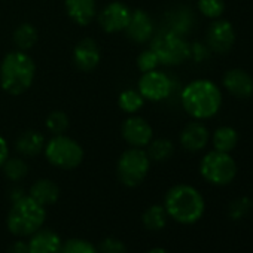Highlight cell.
<instances>
[{
  "label": "cell",
  "instance_id": "38",
  "mask_svg": "<svg viewBox=\"0 0 253 253\" xmlns=\"http://www.w3.org/2000/svg\"><path fill=\"white\" fill-rule=\"evenodd\" d=\"M148 253H169L166 249H161V247H155V249H152V250H149Z\"/></svg>",
  "mask_w": 253,
  "mask_h": 253
},
{
  "label": "cell",
  "instance_id": "30",
  "mask_svg": "<svg viewBox=\"0 0 253 253\" xmlns=\"http://www.w3.org/2000/svg\"><path fill=\"white\" fill-rule=\"evenodd\" d=\"M60 253H98V250L92 243H89L86 240L70 238L63 243Z\"/></svg>",
  "mask_w": 253,
  "mask_h": 253
},
{
  "label": "cell",
  "instance_id": "25",
  "mask_svg": "<svg viewBox=\"0 0 253 253\" xmlns=\"http://www.w3.org/2000/svg\"><path fill=\"white\" fill-rule=\"evenodd\" d=\"M146 152L151 158V161L163 163L173 157L174 154V145L169 139H152L151 143L146 146Z\"/></svg>",
  "mask_w": 253,
  "mask_h": 253
},
{
  "label": "cell",
  "instance_id": "4",
  "mask_svg": "<svg viewBox=\"0 0 253 253\" xmlns=\"http://www.w3.org/2000/svg\"><path fill=\"white\" fill-rule=\"evenodd\" d=\"M45 220V206L39 204L30 195H23L21 198L12 201V206L6 217V225L11 234L24 238L39 231L43 226Z\"/></svg>",
  "mask_w": 253,
  "mask_h": 253
},
{
  "label": "cell",
  "instance_id": "14",
  "mask_svg": "<svg viewBox=\"0 0 253 253\" xmlns=\"http://www.w3.org/2000/svg\"><path fill=\"white\" fill-rule=\"evenodd\" d=\"M100 60H101L100 46L94 39L85 38L76 43L73 49V63L79 70L85 73L92 72L100 64Z\"/></svg>",
  "mask_w": 253,
  "mask_h": 253
},
{
  "label": "cell",
  "instance_id": "27",
  "mask_svg": "<svg viewBox=\"0 0 253 253\" xmlns=\"http://www.w3.org/2000/svg\"><path fill=\"white\" fill-rule=\"evenodd\" d=\"M5 176L11 182H20L23 180L29 173V166L24 158L21 157H8V160L2 166Z\"/></svg>",
  "mask_w": 253,
  "mask_h": 253
},
{
  "label": "cell",
  "instance_id": "13",
  "mask_svg": "<svg viewBox=\"0 0 253 253\" xmlns=\"http://www.w3.org/2000/svg\"><path fill=\"white\" fill-rule=\"evenodd\" d=\"M124 32L131 42L142 45V43L151 42L152 36L155 35V24L146 11L136 9L133 11L130 23Z\"/></svg>",
  "mask_w": 253,
  "mask_h": 253
},
{
  "label": "cell",
  "instance_id": "29",
  "mask_svg": "<svg viewBox=\"0 0 253 253\" xmlns=\"http://www.w3.org/2000/svg\"><path fill=\"white\" fill-rule=\"evenodd\" d=\"M198 11L206 18L217 20L225 11V2L223 0H198Z\"/></svg>",
  "mask_w": 253,
  "mask_h": 253
},
{
  "label": "cell",
  "instance_id": "28",
  "mask_svg": "<svg viewBox=\"0 0 253 253\" xmlns=\"http://www.w3.org/2000/svg\"><path fill=\"white\" fill-rule=\"evenodd\" d=\"M69 125L70 119L63 110H54L45 119V126L51 136L66 134V131L69 130Z\"/></svg>",
  "mask_w": 253,
  "mask_h": 253
},
{
  "label": "cell",
  "instance_id": "15",
  "mask_svg": "<svg viewBox=\"0 0 253 253\" xmlns=\"http://www.w3.org/2000/svg\"><path fill=\"white\" fill-rule=\"evenodd\" d=\"M179 140H180V145L185 151L198 152L207 146V143L210 140V134H209L207 126L203 122L195 119V121L188 122L183 126Z\"/></svg>",
  "mask_w": 253,
  "mask_h": 253
},
{
  "label": "cell",
  "instance_id": "18",
  "mask_svg": "<svg viewBox=\"0 0 253 253\" xmlns=\"http://www.w3.org/2000/svg\"><path fill=\"white\" fill-rule=\"evenodd\" d=\"M29 253H60L63 241L52 229H39L30 235Z\"/></svg>",
  "mask_w": 253,
  "mask_h": 253
},
{
  "label": "cell",
  "instance_id": "35",
  "mask_svg": "<svg viewBox=\"0 0 253 253\" xmlns=\"http://www.w3.org/2000/svg\"><path fill=\"white\" fill-rule=\"evenodd\" d=\"M8 157H9V145L3 136H0V169H2L3 163L8 160Z\"/></svg>",
  "mask_w": 253,
  "mask_h": 253
},
{
  "label": "cell",
  "instance_id": "23",
  "mask_svg": "<svg viewBox=\"0 0 253 253\" xmlns=\"http://www.w3.org/2000/svg\"><path fill=\"white\" fill-rule=\"evenodd\" d=\"M211 143H213L214 151L229 154L238 143V134H237V131L232 128V126L223 125V126L216 128V131L213 133Z\"/></svg>",
  "mask_w": 253,
  "mask_h": 253
},
{
  "label": "cell",
  "instance_id": "11",
  "mask_svg": "<svg viewBox=\"0 0 253 253\" xmlns=\"http://www.w3.org/2000/svg\"><path fill=\"white\" fill-rule=\"evenodd\" d=\"M121 136L130 148L145 149L154 139V128L145 118L130 115L121 125Z\"/></svg>",
  "mask_w": 253,
  "mask_h": 253
},
{
  "label": "cell",
  "instance_id": "12",
  "mask_svg": "<svg viewBox=\"0 0 253 253\" xmlns=\"http://www.w3.org/2000/svg\"><path fill=\"white\" fill-rule=\"evenodd\" d=\"M206 38L210 51L216 54H226L235 42V32L229 21L216 20L209 26Z\"/></svg>",
  "mask_w": 253,
  "mask_h": 253
},
{
  "label": "cell",
  "instance_id": "9",
  "mask_svg": "<svg viewBox=\"0 0 253 253\" xmlns=\"http://www.w3.org/2000/svg\"><path fill=\"white\" fill-rule=\"evenodd\" d=\"M137 89L146 101L160 103L167 100L174 91L173 79L163 70H151L142 73L137 82Z\"/></svg>",
  "mask_w": 253,
  "mask_h": 253
},
{
  "label": "cell",
  "instance_id": "33",
  "mask_svg": "<svg viewBox=\"0 0 253 253\" xmlns=\"http://www.w3.org/2000/svg\"><path fill=\"white\" fill-rule=\"evenodd\" d=\"M189 49H191L189 58H194L197 63H200V61H203L204 58H207V57H209V51H210L209 46H206V45H203V43H198V42L189 45Z\"/></svg>",
  "mask_w": 253,
  "mask_h": 253
},
{
  "label": "cell",
  "instance_id": "20",
  "mask_svg": "<svg viewBox=\"0 0 253 253\" xmlns=\"http://www.w3.org/2000/svg\"><path fill=\"white\" fill-rule=\"evenodd\" d=\"M29 195L36 200L39 204L42 206H51V204H55L60 198V188L58 185L51 180V179H39L36 180L30 191H29Z\"/></svg>",
  "mask_w": 253,
  "mask_h": 253
},
{
  "label": "cell",
  "instance_id": "17",
  "mask_svg": "<svg viewBox=\"0 0 253 253\" xmlns=\"http://www.w3.org/2000/svg\"><path fill=\"white\" fill-rule=\"evenodd\" d=\"M67 17L78 26L86 27L97 18L95 0H64Z\"/></svg>",
  "mask_w": 253,
  "mask_h": 253
},
{
  "label": "cell",
  "instance_id": "21",
  "mask_svg": "<svg viewBox=\"0 0 253 253\" xmlns=\"http://www.w3.org/2000/svg\"><path fill=\"white\" fill-rule=\"evenodd\" d=\"M12 41H14V45L17 46V49L29 52L30 49L35 48V45L39 41L38 29L30 23H23L14 30Z\"/></svg>",
  "mask_w": 253,
  "mask_h": 253
},
{
  "label": "cell",
  "instance_id": "32",
  "mask_svg": "<svg viewBox=\"0 0 253 253\" xmlns=\"http://www.w3.org/2000/svg\"><path fill=\"white\" fill-rule=\"evenodd\" d=\"M98 253H126V247L121 240L104 238L98 246Z\"/></svg>",
  "mask_w": 253,
  "mask_h": 253
},
{
  "label": "cell",
  "instance_id": "26",
  "mask_svg": "<svg viewBox=\"0 0 253 253\" xmlns=\"http://www.w3.org/2000/svg\"><path fill=\"white\" fill-rule=\"evenodd\" d=\"M167 217H169V214H167L164 206L154 204L145 210V213L142 216V222L149 231H160L167 225Z\"/></svg>",
  "mask_w": 253,
  "mask_h": 253
},
{
  "label": "cell",
  "instance_id": "19",
  "mask_svg": "<svg viewBox=\"0 0 253 253\" xmlns=\"http://www.w3.org/2000/svg\"><path fill=\"white\" fill-rule=\"evenodd\" d=\"M46 139L45 136L38 130H27L21 133L15 142V149L21 157L33 158L43 152Z\"/></svg>",
  "mask_w": 253,
  "mask_h": 253
},
{
  "label": "cell",
  "instance_id": "37",
  "mask_svg": "<svg viewBox=\"0 0 253 253\" xmlns=\"http://www.w3.org/2000/svg\"><path fill=\"white\" fill-rule=\"evenodd\" d=\"M23 195H26V194H24V192H23V189H20V188H15V189H12V191H11V200H12V201H15V200L21 198Z\"/></svg>",
  "mask_w": 253,
  "mask_h": 253
},
{
  "label": "cell",
  "instance_id": "22",
  "mask_svg": "<svg viewBox=\"0 0 253 253\" xmlns=\"http://www.w3.org/2000/svg\"><path fill=\"white\" fill-rule=\"evenodd\" d=\"M192 23H194L192 12L189 9H186V8H177V9L167 14V23H166L167 26H166V29L183 36L191 30Z\"/></svg>",
  "mask_w": 253,
  "mask_h": 253
},
{
  "label": "cell",
  "instance_id": "8",
  "mask_svg": "<svg viewBox=\"0 0 253 253\" xmlns=\"http://www.w3.org/2000/svg\"><path fill=\"white\" fill-rule=\"evenodd\" d=\"M200 173L206 182L216 186H225L235 179L237 164L229 154L211 151L201 158Z\"/></svg>",
  "mask_w": 253,
  "mask_h": 253
},
{
  "label": "cell",
  "instance_id": "6",
  "mask_svg": "<svg viewBox=\"0 0 253 253\" xmlns=\"http://www.w3.org/2000/svg\"><path fill=\"white\" fill-rule=\"evenodd\" d=\"M43 155L51 166L61 170H73L82 164L85 152L79 142L66 134H58L46 140Z\"/></svg>",
  "mask_w": 253,
  "mask_h": 253
},
{
  "label": "cell",
  "instance_id": "5",
  "mask_svg": "<svg viewBox=\"0 0 253 253\" xmlns=\"http://www.w3.org/2000/svg\"><path fill=\"white\" fill-rule=\"evenodd\" d=\"M151 158L142 148H128L116 161L118 180L126 188H136L145 182L151 170Z\"/></svg>",
  "mask_w": 253,
  "mask_h": 253
},
{
  "label": "cell",
  "instance_id": "16",
  "mask_svg": "<svg viewBox=\"0 0 253 253\" xmlns=\"http://www.w3.org/2000/svg\"><path fill=\"white\" fill-rule=\"evenodd\" d=\"M223 88L237 98H249L253 95V78L243 69H229L222 79Z\"/></svg>",
  "mask_w": 253,
  "mask_h": 253
},
{
  "label": "cell",
  "instance_id": "7",
  "mask_svg": "<svg viewBox=\"0 0 253 253\" xmlns=\"http://www.w3.org/2000/svg\"><path fill=\"white\" fill-rule=\"evenodd\" d=\"M151 49L157 54L160 64L163 66H179L189 58V43L183 36L163 29L155 33L151 39Z\"/></svg>",
  "mask_w": 253,
  "mask_h": 253
},
{
  "label": "cell",
  "instance_id": "34",
  "mask_svg": "<svg viewBox=\"0 0 253 253\" xmlns=\"http://www.w3.org/2000/svg\"><path fill=\"white\" fill-rule=\"evenodd\" d=\"M249 209V200L246 198H238L231 204V216L232 217H241Z\"/></svg>",
  "mask_w": 253,
  "mask_h": 253
},
{
  "label": "cell",
  "instance_id": "36",
  "mask_svg": "<svg viewBox=\"0 0 253 253\" xmlns=\"http://www.w3.org/2000/svg\"><path fill=\"white\" fill-rule=\"evenodd\" d=\"M9 253H29V244L23 240H18L9 246Z\"/></svg>",
  "mask_w": 253,
  "mask_h": 253
},
{
  "label": "cell",
  "instance_id": "1",
  "mask_svg": "<svg viewBox=\"0 0 253 253\" xmlns=\"http://www.w3.org/2000/svg\"><path fill=\"white\" fill-rule=\"evenodd\" d=\"M180 103L191 118L203 121L219 112L222 104V92L214 82L209 79H195L182 89Z\"/></svg>",
  "mask_w": 253,
  "mask_h": 253
},
{
  "label": "cell",
  "instance_id": "31",
  "mask_svg": "<svg viewBox=\"0 0 253 253\" xmlns=\"http://www.w3.org/2000/svg\"><path fill=\"white\" fill-rule=\"evenodd\" d=\"M136 63H137V69H139L142 73L155 70V69H158V66H160V60H158L157 54H155L151 48L142 51V52L139 54Z\"/></svg>",
  "mask_w": 253,
  "mask_h": 253
},
{
  "label": "cell",
  "instance_id": "3",
  "mask_svg": "<svg viewBox=\"0 0 253 253\" xmlns=\"http://www.w3.org/2000/svg\"><path fill=\"white\" fill-rule=\"evenodd\" d=\"M164 209L176 222L192 225L203 217L206 203L198 189L182 183L169 189L164 198Z\"/></svg>",
  "mask_w": 253,
  "mask_h": 253
},
{
  "label": "cell",
  "instance_id": "24",
  "mask_svg": "<svg viewBox=\"0 0 253 253\" xmlns=\"http://www.w3.org/2000/svg\"><path fill=\"white\" fill-rule=\"evenodd\" d=\"M145 101L146 100L139 92V89H133V88H126L121 91V94L118 95L119 109L128 115H136L137 112H140L145 106Z\"/></svg>",
  "mask_w": 253,
  "mask_h": 253
},
{
  "label": "cell",
  "instance_id": "2",
  "mask_svg": "<svg viewBox=\"0 0 253 253\" xmlns=\"http://www.w3.org/2000/svg\"><path fill=\"white\" fill-rule=\"evenodd\" d=\"M36 78V64L26 51H11L0 63V86L9 95H21L30 89Z\"/></svg>",
  "mask_w": 253,
  "mask_h": 253
},
{
  "label": "cell",
  "instance_id": "10",
  "mask_svg": "<svg viewBox=\"0 0 253 253\" xmlns=\"http://www.w3.org/2000/svg\"><path fill=\"white\" fill-rule=\"evenodd\" d=\"M133 9L119 0L110 2L100 12H97V23L104 33H119L126 29L131 18Z\"/></svg>",
  "mask_w": 253,
  "mask_h": 253
}]
</instances>
